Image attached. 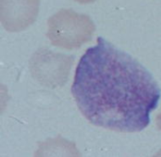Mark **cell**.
Listing matches in <instances>:
<instances>
[{"instance_id":"1","label":"cell","mask_w":161,"mask_h":157,"mask_svg":"<svg viewBox=\"0 0 161 157\" xmlns=\"http://www.w3.org/2000/svg\"><path fill=\"white\" fill-rule=\"evenodd\" d=\"M72 94L82 115L93 125L135 133L149 125L161 89L138 60L98 37L77 64Z\"/></svg>"},{"instance_id":"2","label":"cell","mask_w":161,"mask_h":157,"mask_svg":"<svg viewBox=\"0 0 161 157\" xmlns=\"http://www.w3.org/2000/svg\"><path fill=\"white\" fill-rule=\"evenodd\" d=\"M47 38L54 46L72 50L89 42L95 32V24L87 14L62 8L47 22Z\"/></svg>"},{"instance_id":"3","label":"cell","mask_w":161,"mask_h":157,"mask_svg":"<svg viewBox=\"0 0 161 157\" xmlns=\"http://www.w3.org/2000/svg\"><path fill=\"white\" fill-rule=\"evenodd\" d=\"M40 0H0V20L8 32H20L37 19Z\"/></svg>"},{"instance_id":"4","label":"cell","mask_w":161,"mask_h":157,"mask_svg":"<svg viewBox=\"0 0 161 157\" xmlns=\"http://www.w3.org/2000/svg\"><path fill=\"white\" fill-rule=\"evenodd\" d=\"M156 124H157L158 128L161 131V112L157 116V118H156Z\"/></svg>"},{"instance_id":"5","label":"cell","mask_w":161,"mask_h":157,"mask_svg":"<svg viewBox=\"0 0 161 157\" xmlns=\"http://www.w3.org/2000/svg\"><path fill=\"white\" fill-rule=\"evenodd\" d=\"M75 1H76V2H78V3H80V4H89V3H93V2H95L96 0H75Z\"/></svg>"}]
</instances>
